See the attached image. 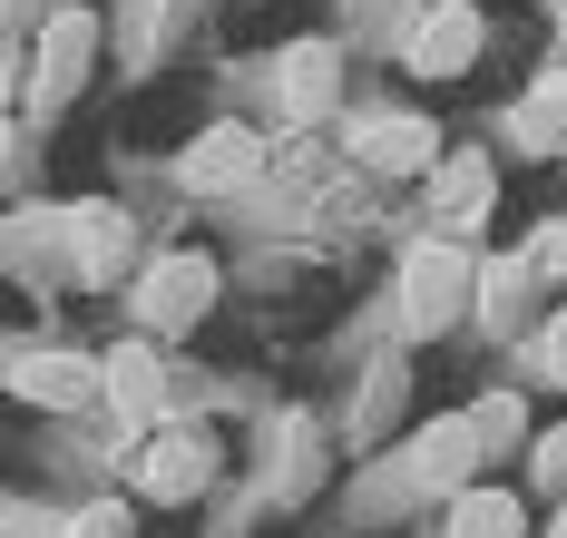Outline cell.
<instances>
[{"label": "cell", "instance_id": "cell-14", "mask_svg": "<svg viewBox=\"0 0 567 538\" xmlns=\"http://www.w3.org/2000/svg\"><path fill=\"white\" fill-rule=\"evenodd\" d=\"M451 538H528V509L509 489H460L451 499Z\"/></svg>", "mask_w": 567, "mask_h": 538}, {"label": "cell", "instance_id": "cell-10", "mask_svg": "<svg viewBox=\"0 0 567 538\" xmlns=\"http://www.w3.org/2000/svg\"><path fill=\"white\" fill-rule=\"evenodd\" d=\"M99 392L117 402V421H127V431H157V412H167V362L127 343V353L99 362Z\"/></svg>", "mask_w": 567, "mask_h": 538}, {"label": "cell", "instance_id": "cell-7", "mask_svg": "<svg viewBox=\"0 0 567 538\" xmlns=\"http://www.w3.org/2000/svg\"><path fill=\"white\" fill-rule=\"evenodd\" d=\"M470 470H480V431H470V412L411 431V451H401V479H411V489H431V499H460Z\"/></svg>", "mask_w": 567, "mask_h": 538}, {"label": "cell", "instance_id": "cell-18", "mask_svg": "<svg viewBox=\"0 0 567 538\" xmlns=\"http://www.w3.org/2000/svg\"><path fill=\"white\" fill-rule=\"evenodd\" d=\"M528 470H538V489H558V499H567V421L548 431V441H528Z\"/></svg>", "mask_w": 567, "mask_h": 538}, {"label": "cell", "instance_id": "cell-4", "mask_svg": "<svg viewBox=\"0 0 567 538\" xmlns=\"http://www.w3.org/2000/svg\"><path fill=\"white\" fill-rule=\"evenodd\" d=\"M352 137V157L372 167V177H411V167H441V127L421 118V108H362V118L342 127Z\"/></svg>", "mask_w": 567, "mask_h": 538}, {"label": "cell", "instance_id": "cell-19", "mask_svg": "<svg viewBox=\"0 0 567 538\" xmlns=\"http://www.w3.org/2000/svg\"><path fill=\"white\" fill-rule=\"evenodd\" d=\"M59 538H127V509H117V499H99V509H79Z\"/></svg>", "mask_w": 567, "mask_h": 538}, {"label": "cell", "instance_id": "cell-5", "mask_svg": "<svg viewBox=\"0 0 567 538\" xmlns=\"http://www.w3.org/2000/svg\"><path fill=\"white\" fill-rule=\"evenodd\" d=\"M89 50H99V20H89V10H59L50 30H40V60H30V108H40V118H59V108L79 99Z\"/></svg>", "mask_w": 567, "mask_h": 538}, {"label": "cell", "instance_id": "cell-16", "mask_svg": "<svg viewBox=\"0 0 567 538\" xmlns=\"http://www.w3.org/2000/svg\"><path fill=\"white\" fill-rule=\"evenodd\" d=\"M470 431H480V451H518L528 441V402L518 392H480L470 402Z\"/></svg>", "mask_w": 567, "mask_h": 538}, {"label": "cell", "instance_id": "cell-21", "mask_svg": "<svg viewBox=\"0 0 567 538\" xmlns=\"http://www.w3.org/2000/svg\"><path fill=\"white\" fill-rule=\"evenodd\" d=\"M548 265H558V275H567V236H548Z\"/></svg>", "mask_w": 567, "mask_h": 538}, {"label": "cell", "instance_id": "cell-3", "mask_svg": "<svg viewBox=\"0 0 567 538\" xmlns=\"http://www.w3.org/2000/svg\"><path fill=\"white\" fill-rule=\"evenodd\" d=\"M480 50H489V20H480L470 0H431V10L411 20V40H401L411 79H460V69H480Z\"/></svg>", "mask_w": 567, "mask_h": 538}, {"label": "cell", "instance_id": "cell-1", "mask_svg": "<svg viewBox=\"0 0 567 538\" xmlns=\"http://www.w3.org/2000/svg\"><path fill=\"white\" fill-rule=\"evenodd\" d=\"M470 303H480V265H470L460 236H431V245L401 255V333L411 343H441Z\"/></svg>", "mask_w": 567, "mask_h": 538}, {"label": "cell", "instance_id": "cell-11", "mask_svg": "<svg viewBox=\"0 0 567 538\" xmlns=\"http://www.w3.org/2000/svg\"><path fill=\"white\" fill-rule=\"evenodd\" d=\"M333 50H323V40H293V50H284V69H275V89H284V118L303 127V118H333Z\"/></svg>", "mask_w": 567, "mask_h": 538}, {"label": "cell", "instance_id": "cell-13", "mask_svg": "<svg viewBox=\"0 0 567 538\" xmlns=\"http://www.w3.org/2000/svg\"><path fill=\"white\" fill-rule=\"evenodd\" d=\"M528 303H538V265H528V255L480 265V313H489V333H518V323H528Z\"/></svg>", "mask_w": 567, "mask_h": 538}, {"label": "cell", "instance_id": "cell-2", "mask_svg": "<svg viewBox=\"0 0 567 538\" xmlns=\"http://www.w3.org/2000/svg\"><path fill=\"white\" fill-rule=\"evenodd\" d=\"M206 303H216V265H206V255H157V265L137 275V333L176 343Z\"/></svg>", "mask_w": 567, "mask_h": 538}, {"label": "cell", "instance_id": "cell-22", "mask_svg": "<svg viewBox=\"0 0 567 538\" xmlns=\"http://www.w3.org/2000/svg\"><path fill=\"white\" fill-rule=\"evenodd\" d=\"M548 10H558V50H567V0H548Z\"/></svg>", "mask_w": 567, "mask_h": 538}, {"label": "cell", "instance_id": "cell-12", "mask_svg": "<svg viewBox=\"0 0 567 538\" xmlns=\"http://www.w3.org/2000/svg\"><path fill=\"white\" fill-rule=\"evenodd\" d=\"M206 470H216V461H206V441H186V431H167V441L137 451V489H147V499H196Z\"/></svg>", "mask_w": 567, "mask_h": 538}, {"label": "cell", "instance_id": "cell-20", "mask_svg": "<svg viewBox=\"0 0 567 538\" xmlns=\"http://www.w3.org/2000/svg\"><path fill=\"white\" fill-rule=\"evenodd\" d=\"M548 538H567V499H558V509H548Z\"/></svg>", "mask_w": 567, "mask_h": 538}, {"label": "cell", "instance_id": "cell-6", "mask_svg": "<svg viewBox=\"0 0 567 538\" xmlns=\"http://www.w3.org/2000/svg\"><path fill=\"white\" fill-rule=\"evenodd\" d=\"M176 177H186V196H245V186L265 177V137L235 127V118H216L186 157H176Z\"/></svg>", "mask_w": 567, "mask_h": 538}, {"label": "cell", "instance_id": "cell-8", "mask_svg": "<svg viewBox=\"0 0 567 538\" xmlns=\"http://www.w3.org/2000/svg\"><path fill=\"white\" fill-rule=\"evenodd\" d=\"M489 157H480V147H451V157H441V167H431V216H441V236H480V216H489Z\"/></svg>", "mask_w": 567, "mask_h": 538}, {"label": "cell", "instance_id": "cell-15", "mask_svg": "<svg viewBox=\"0 0 567 538\" xmlns=\"http://www.w3.org/2000/svg\"><path fill=\"white\" fill-rule=\"evenodd\" d=\"M509 147H528V157L567 147V99H558V89H538V99H518V108H509Z\"/></svg>", "mask_w": 567, "mask_h": 538}, {"label": "cell", "instance_id": "cell-17", "mask_svg": "<svg viewBox=\"0 0 567 538\" xmlns=\"http://www.w3.org/2000/svg\"><path fill=\"white\" fill-rule=\"evenodd\" d=\"M528 382H548V392H567V303L528 333Z\"/></svg>", "mask_w": 567, "mask_h": 538}, {"label": "cell", "instance_id": "cell-9", "mask_svg": "<svg viewBox=\"0 0 567 538\" xmlns=\"http://www.w3.org/2000/svg\"><path fill=\"white\" fill-rule=\"evenodd\" d=\"M0 382H10L20 402L69 412V402H89V392H99V362H89V353H10V362H0Z\"/></svg>", "mask_w": 567, "mask_h": 538}]
</instances>
